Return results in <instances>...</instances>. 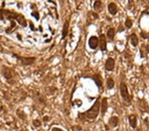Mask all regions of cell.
I'll return each mask as SVG.
<instances>
[{"label": "cell", "instance_id": "17", "mask_svg": "<svg viewBox=\"0 0 149 131\" xmlns=\"http://www.w3.org/2000/svg\"><path fill=\"white\" fill-rule=\"evenodd\" d=\"M107 37L111 40H113L114 37H115V28H110L109 30H107Z\"/></svg>", "mask_w": 149, "mask_h": 131}, {"label": "cell", "instance_id": "11", "mask_svg": "<svg viewBox=\"0 0 149 131\" xmlns=\"http://www.w3.org/2000/svg\"><path fill=\"white\" fill-rule=\"evenodd\" d=\"M128 119L129 125H130L131 127L133 128H135L136 127V125H137V120H136V116L133 114H131L129 116Z\"/></svg>", "mask_w": 149, "mask_h": 131}, {"label": "cell", "instance_id": "22", "mask_svg": "<svg viewBox=\"0 0 149 131\" xmlns=\"http://www.w3.org/2000/svg\"><path fill=\"white\" fill-rule=\"evenodd\" d=\"M134 6V0H129L128 6H127V8L129 9H131V8H133Z\"/></svg>", "mask_w": 149, "mask_h": 131}, {"label": "cell", "instance_id": "13", "mask_svg": "<svg viewBox=\"0 0 149 131\" xmlns=\"http://www.w3.org/2000/svg\"><path fill=\"white\" fill-rule=\"evenodd\" d=\"M68 28H69V21H66L63 25V29H62V39H65L66 36L68 35Z\"/></svg>", "mask_w": 149, "mask_h": 131}, {"label": "cell", "instance_id": "4", "mask_svg": "<svg viewBox=\"0 0 149 131\" xmlns=\"http://www.w3.org/2000/svg\"><path fill=\"white\" fill-rule=\"evenodd\" d=\"M15 56L19 60H20L21 62V64L23 66H29L32 64L33 62H34L35 60V58L34 57H21V56Z\"/></svg>", "mask_w": 149, "mask_h": 131}, {"label": "cell", "instance_id": "24", "mask_svg": "<svg viewBox=\"0 0 149 131\" xmlns=\"http://www.w3.org/2000/svg\"><path fill=\"white\" fill-rule=\"evenodd\" d=\"M31 15H32L33 16H34L37 20L39 19V15H38V13H37V12H34V13H32Z\"/></svg>", "mask_w": 149, "mask_h": 131}, {"label": "cell", "instance_id": "5", "mask_svg": "<svg viewBox=\"0 0 149 131\" xmlns=\"http://www.w3.org/2000/svg\"><path fill=\"white\" fill-rule=\"evenodd\" d=\"M138 105L142 113H145L148 111V105L145 99H138Z\"/></svg>", "mask_w": 149, "mask_h": 131}, {"label": "cell", "instance_id": "16", "mask_svg": "<svg viewBox=\"0 0 149 131\" xmlns=\"http://www.w3.org/2000/svg\"><path fill=\"white\" fill-rule=\"evenodd\" d=\"M3 74L4 76V77L6 78L7 80H9L12 78V73H11V71L10 69H9L8 68H5L3 70Z\"/></svg>", "mask_w": 149, "mask_h": 131}, {"label": "cell", "instance_id": "6", "mask_svg": "<svg viewBox=\"0 0 149 131\" xmlns=\"http://www.w3.org/2000/svg\"><path fill=\"white\" fill-rule=\"evenodd\" d=\"M98 44H99V39L95 36H92L88 40V44L90 49L93 50L95 49L97 47Z\"/></svg>", "mask_w": 149, "mask_h": 131}, {"label": "cell", "instance_id": "20", "mask_svg": "<svg viewBox=\"0 0 149 131\" xmlns=\"http://www.w3.org/2000/svg\"><path fill=\"white\" fill-rule=\"evenodd\" d=\"M125 25L127 28H131L133 26V21L129 17H127L125 22Z\"/></svg>", "mask_w": 149, "mask_h": 131}, {"label": "cell", "instance_id": "1", "mask_svg": "<svg viewBox=\"0 0 149 131\" xmlns=\"http://www.w3.org/2000/svg\"><path fill=\"white\" fill-rule=\"evenodd\" d=\"M100 98L98 97L96 100L94 104L93 105L90 109L86 111L83 115H85L89 119H95L99 115L100 109Z\"/></svg>", "mask_w": 149, "mask_h": 131}, {"label": "cell", "instance_id": "3", "mask_svg": "<svg viewBox=\"0 0 149 131\" xmlns=\"http://www.w3.org/2000/svg\"><path fill=\"white\" fill-rule=\"evenodd\" d=\"M4 13H2L4 15H7V17L9 18H13L14 19H16L17 21V22L21 25L23 27H25L27 25V23H26V21L24 18V17L21 15V14H18L16 13H12V12H10L9 11H6V10H3L2 11Z\"/></svg>", "mask_w": 149, "mask_h": 131}, {"label": "cell", "instance_id": "26", "mask_svg": "<svg viewBox=\"0 0 149 131\" xmlns=\"http://www.w3.org/2000/svg\"><path fill=\"white\" fill-rule=\"evenodd\" d=\"M52 131H64V130H62L61 129V128H56V127H54V128H52Z\"/></svg>", "mask_w": 149, "mask_h": 131}, {"label": "cell", "instance_id": "10", "mask_svg": "<svg viewBox=\"0 0 149 131\" xmlns=\"http://www.w3.org/2000/svg\"><path fill=\"white\" fill-rule=\"evenodd\" d=\"M92 79L94 80V82L95 83V84L97 85V86L98 87V88H101L102 87V76H100V73H96V74L93 75L92 77Z\"/></svg>", "mask_w": 149, "mask_h": 131}, {"label": "cell", "instance_id": "9", "mask_svg": "<svg viewBox=\"0 0 149 131\" xmlns=\"http://www.w3.org/2000/svg\"><path fill=\"white\" fill-rule=\"evenodd\" d=\"M108 11H109V13L112 15H115L118 11V9H117V5L115 4L113 2H111L109 5H108Z\"/></svg>", "mask_w": 149, "mask_h": 131}, {"label": "cell", "instance_id": "7", "mask_svg": "<svg viewBox=\"0 0 149 131\" xmlns=\"http://www.w3.org/2000/svg\"><path fill=\"white\" fill-rule=\"evenodd\" d=\"M115 68V60L113 58H109L106 60V62L105 64V70L108 71H111L113 70Z\"/></svg>", "mask_w": 149, "mask_h": 131}, {"label": "cell", "instance_id": "21", "mask_svg": "<svg viewBox=\"0 0 149 131\" xmlns=\"http://www.w3.org/2000/svg\"><path fill=\"white\" fill-rule=\"evenodd\" d=\"M141 37L143 38V39H147L149 38V36L147 33H146V32H144V31L141 32Z\"/></svg>", "mask_w": 149, "mask_h": 131}, {"label": "cell", "instance_id": "28", "mask_svg": "<svg viewBox=\"0 0 149 131\" xmlns=\"http://www.w3.org/2000/svg\"><path fill=\"white\" fill-rule=\"evenodd\" d=\"M74 1H76V0H74Z\"/></svg>", "mask_w": 149, "mask_h": 131}, {"label": "cell", "instance_id": "18", "mask_svg": "<svg viewBox=\"0 0 149 131\" xmlns=\"http://www.w3.org/2000/svg\"><path fill=\"white\" fill-rule=\"evenodd\" d=\"M115 82L112 78H108L107 80V86L109 89H111L114 87Z\"/></svg>", "mask_w": 149, "mask_h": 131}, {"label": "cell", "instance_id": "14", "mask_svg": "<svg viewBox=\"0 0 149 131\" xmlns=\"http://www.w3.org/2000/svg\"><path fill=\"white\" fill-rule=\"evenodd\" d=\"M130 39L131 44L133 45V46L136 47L139 44V39L135 33H132L130 35Z\"/></svg>", "mask_w": 149, "mask_h": 131}, {"label": "cell", "instance_id": "19", "mask_svg": "<svg viewBox=\"0 0 149 131\" xmlns=\"http://www.w3.org/2000/svg\"><path fill=\"white\" fill-rule=\"evenodd\" d=\"M102 8V1H100V0H97V1H95L94 4H93V9L94 10L97 11Z\"/></svg>", "mask_w": 149, "mask_h": 131}, {"label": "cell", "instance_id": "15", "mask_svg": "<svg viewBox=\"0 0 149 131\" xmlns=\"http://www.w3.org/2000/svg\"><path fill=\"white\" fill-rule=\"evenodd\" d=\"M119 123V118L117 116H112L109 120V124L111 127H116Z\"/></svg>", "mask_w": 149, "mask_h": 131}, {"label": "cell", "instance_id": "2", "mask_svg": "<svg viewBox=\"0 0 149 131\" xmlns=\"http://www.w3.org/2000/svg\"><path fill=\"white\" fill-rule=\"evenodd\" d=\"M120 93L123 100L124 101V104L127 106H129L131 104V97L129 94L128 88H127L125 83L121 82L120 83Z\"/></svg>", "mask_w": 149, "mask_h": 131}, {"label": "cell", "instance_id": "8", "mask_svg": "<svg viewBox=\"0 0 149 131\" xmlns=\"http://www.w3.org/2000/svg\"><path fill=\"white\" fill-rule=\"evenodd\" d=\"M100 50L102 52H104L107 49V42H106V37L104 34H102L100 36L99 39Z\"/></svg>", "mask_w": 149, "mask_h": 131}, {"label": "cell", "instance_id": "25", "mask_svg": "<svg viewBox=\"0 0 149 131\" xmlns=\"http://www.w3.org/2000/svg\"><path fill=\"white\" fill-rule=\"evenodd\" d=\"M143 46H144V48H145L146 53H149V45L143 44Z\"/></svg>", "mask_w": 149, "mask_h": 131}, {"label": "cell", "instance_id": "23", "mask_svg": "<svg viewBox=\"0 0 149 131\" xmlns=\"http://www.w3.org/2000/svg\"><path fill=\"white\" fill-rule=\"evenodd\" d=\"M40 125H41V123H40V122L39 121H38V120H35L34 121H33V125H34L35 127H40Z\"/></svg>", "mask_w": 149, "mask_h": 131}, {"label": "cell", "instance_id": "12", "mask_svg": "<svg viewBox=\"0 0 149 131\" xmlns=\"http://www.w3.org/2000/svg\"><path fill=\"white\" fill-rule=\"evenodd\" d=\"M102 108H101V110H102V115H104L105 113H106L107 111V107H108V103H107V99L106 97H104L103 98L102 101Z\"/></svg>", "mask_w": 149, "mask_h": 131}, {"label": "cell", "instance_id": "27", "mask_svg": "<svg viewBox=\"0 0 149 131\" xmlns=\"http://www.w3.org/2000/svg\"><path fill=\"white\" fill-rule=\"evenodd\" d=\"M136 131H143V130H142L141 128H139V129H137V130H136Z\"/></svg>", "mask_w": 149, "mask_h": 131}]
</instances>
